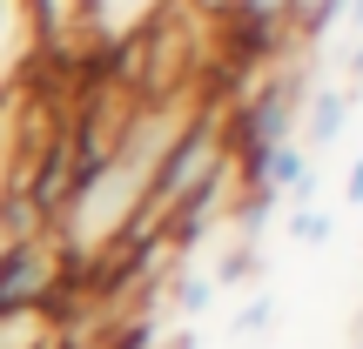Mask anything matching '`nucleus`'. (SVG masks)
<instances>
[{
	"instance_id": "1",
	"label": "nucleus",
	"mask_w": 363,
	"mask_h": 349,
	"mask_svg": "<svg viewBox=\"0 0 363 349\" xmlns=\"http://www.w3.org/2000/svg\"><path fill=\"white\" fill-rule=\"evenodd\" d=\"M67 289H74V269L54 248L48 229L34 235H7L0 248V309H61Z\"/></svg>"
},
{
	"instance_id": "5",
	"label": "nucleus",
	"mask_w": 363,
	"mask_h": 349,
	"mask_svg": "<svg viewBox=\"0 0 363 349\" xmlns=\"http://www.w3.org/2000/svg\"><path fill=\"white\" fill-rule=\"evenodd\" d=\"M343 121H350V88H323L316 101H303V121H296V128L310 135V148H330L343 135Z\"/></svg>"
},
{
	"instance_id": "7",
	"label": "nucleus",
	"mask_w": 363,
	"mask_h": 349,
	"mask_svg": "<svg viewBox=\"0 0 363 349\" xmlns=\"http://www.w3.org/2000/svg\"><path fill=\"white\" fill-rule=\"evenodd\" d=\"M350 202H363V155H357V168H350Z\"/></svg>"
},
{
	"instance_id": "3",
	"label": "nucleus",
	"mask_w": 363,
	"mask_h": 349,
	"mask_svg": "<svg viewBox=\"0 0 363 349\" xmlns=\"http://www.w3.org/2000/svg\"><path fill=\"white\" fill-rule=\"evenodd\" d=\"M48 40H40L34 0H0V115H13V101L27 94V74L40 67Z\"/></svg>"
},
{
	"instance_id": "4",
	"label": "nucleus",
	"mask_w": 363,
	"mask_h": 349,
	"mask_svg": "<svg viewBox=\"0 0 363 349\" xmlns=\"http://www.w3.org/2000/svg\"><path fill=\"white\" fill-rule=\"evenodd\" d=\"M0 349H67L61 309H0Z\"/></svg>"
},
{
	"instance_id": "2",
	"label": "nucleus",
	"mask_w": 363,
	"mask_h": 349,
	"mask_svg": "<svg viewBox=\"0 0 363 349\" xmlns=\"http://www.w3.org/2000/svg\"><path fill=\"white\" fill-rule=\"evenodd\" d=\"M182 0H74L81 13V47L88 54H135Z\"/></svg>"
},
{
	"instance_id": "6",
	"label": "nucleus",
	"mask_w": 363,
	"mask_h": 349,
	"mask_svg": "<svg viewBox=\"0 0 363 349\" xmlns=\"http://www.w3.org/2000/svg\"><path fill=\"white\" fill-rule=\"evenodd\" d=\"M296 235H303V242H316V235H330V215H310V208H303V215H296Z\"/></svg>"
}]
</instances>
